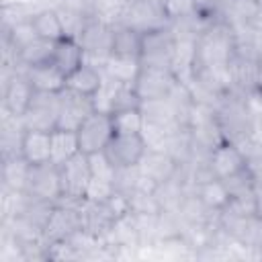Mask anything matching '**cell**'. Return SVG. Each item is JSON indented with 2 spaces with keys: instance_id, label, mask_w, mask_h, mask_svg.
<instances>
[{
  "instance_id": "obj_1",
  "label": "cell",
  "mask_w": 262,
  "mask_h": 262,
  "mask_svg": "<svg viewBox=\"0 0 262 262\" xmlns=\"http://www.w3.org/2000/svg\"><path fill=\"white\" fill-rule=\"evenodd\" d=\"M235 55V35L221 14L205 25L196 37V66L227 68Z\"/></svg>"
},
{
  "instance_id": "obj_2",
  "label": "cell",
  "mask_w": 262,
  "mask_h": 262,
  "mask_svg": "<svg viewBox=\"0 0 262 262\" xmlns=\"http://www.w3.org/2000/svg\"><path fill=\"white\" fill-rule=\"evenodd\" d=\"M215 119L223 133V139L229 143H242L252 135L256 117L246 104L244 94L227 92L215 106Z\"/></svg>"
},
{
  "instance_id": "obj_3",
  "label": "cell",
  "mask_w": 262,
  "mask_h": 262,
  "mask_svg": "<svg viewBox=\"0 0 262 262\" xmlns=\"http://www.w3.org/2000/svg\"><path fill=\"white\" fill-rule=\"evenodd\" d=\"M176 51V33L170 25L143 33V47H141V66L145 68H168L172 70Z\"/></svg>"
},
{
  "instance_id": "obj_4",
  "label": "cell",
  "mask_w": 262,
  "mask_h": 262,
  "mask_svg": "<svg viewBox=\"0 0 262 262\" xmlns=\"http://www.w3.org/2000/svg\"><path fill=\"white\" fill-rule=\"evenodd\" d=\"M113 25L111 20L104 18H92L86 23L82 29L78 41L84 49L86 61L104 68L106 59L111 57V47H113Z\"/></svg>"
},
{
  "instance_id": "obj_5",
  "label": "cell",
  "mask_w": 262,
  "mask_h": 262,
  "mask_svg": "<svg viewBox=\"0 0 262 262\" xmlns=\"http://www.w3.org/2000/svg\"><path fill=\"white\" fill-rule=\"evenodd\" d=\"M119 23L129 25L141 33L170 25L164 10V0H127L123 4Z\"/></svg>"
},
{
  "instance_id": "obj_6",
  "label": "cell",
  "mask_w": 262,
  "mask_h": 262,
  "mask_svg": "<svg viewBox=\"0 0 262 262\" xmlns=\"http://www.w3.org/2000/svg\"><path fill=\"white\" fill-rule=\"evenodd\" d=\"M78 135V143H80V151L82 154H100L104 151V147L108 145V141L115 135V127H113V119L106 113H90L84 123L78 127L76 131Z\"/></svg>"
},
{
  "instance_id": "obj_7",
  "label": "cell",
  "mask_w": 262,
  "mask_h": 262,
  "mask_svg": "<svg viewBox=\"0 0 262 262\" xmlns=\"http://www.w3.org/2000/svg\"><path fill=\"white\" fill-rule=\"evenodd\" d=\"M59 92H39L35 90L33 100L23 115V123L27 129H39V131H53L57 129L59 119Z\"/></svg>"
},
{
  "instance_id": "obj_8",
  "label": "cell",
  "mask_w": 262,
  "mask_h": 262,
  "mask_svg": "<svg viewBox=\"0 0 262 262\" xmlns=\"http://www.w3.org/2000/svg\"><path fill=\"white\" fill-rule=\"evenodd\" d=\"M25 192L29 196H35V199H41V201L57 203L61 199V194H63L59 168L55 164H51V162L49 164L31 166Z\"/></svg>"
},
{
  "instance_id": "obj_9",
  "label": "cell",
  "mask_w": 262,
  "mask_h": 262,
  "mask_svg": "<svg viewBox=\"0 0 262 262\" xmlns=\"http://www.w3.org/2000/svg\"><path fill=\"white\" fill-rule=\"evenodd\" d=\"M33 94H35V88L27 78L25 70L23 68L14 70L8 78L2 80V111L23 119V115L27 113L33 100Z\"/></svg>"
},
{
  "instance_id": "obj_10",
  "label": "cell",
  "mask_w": 262,
  "mask_h": 262,
  "mask_svg": "<svg viewBox=\"0 0 262 262\" xmlns=\"http://www.w3.org/2000/svg\"><path fill=\"white\" fill-rule=\"evenodd\" d=\"M145 151H147V145L141 133H115L108 145L104 147V156L113 162L115 168L139 166Z\"/></svg>"
},
{
  "instance_id": "obj_11",
  "label": "cell",
  "mask_w": 262,
  "mask_h": 262,
  "mask_svg": "<svg viewBox=\"0 0 262 262\" xmlns=\"http://www.w3.org/2000/svg\"><path fill=\"white\" fill-rule=\"evenodd\" d=\"M176 84H178V78H176V74L172 70L141 66V72H139L133 88H135V92L139 94V98L143 102V100L168 98Z\"/></svg>"
},
{
  "instance_id": "obj_12",
  "label": "cell",
  "mask_w": 262,
  "mask_h": 262,
  "mask_svg": "<svg viewBox=\"0 0 262 262\" xmlns=\"http://www.w3.org/2000/svg\"><path fill=\"white\" fill-rule=\"evenodd\" d=\"M59 168V176H61V188L63 194L61 196H76V199H84L86 188L92 180V170H90V158L88 154L78 151L74 158H70L68 162H63Z\"/></svg>"
},
{
  "instance_id": "obj_13",
  "label": "cell",
  "mask_w": 262,
  "mask_h": 262,
  "mask_svg": "<svg viewBox=\"0 0 262 262\" xmlns=\"http://www.w3.org/2000/svg\"><path fill=\"white\" fill-rule=\"evenodd\" d=\"M59 119H57V129H68V131H78V127L84 123V119L94 113V104L90 96L78 94L70 88H63L59 92Z\"/></svg>"
},
{
  "instance_id": "obj_14",
  "label": "cell",
  "mask_w": 262,
  "mask_h": 262,
  "mask_svg": "<svg viewBox=\"0 0 262 262\" xmlns=\"http://www.w3.org/2000/svg\"><path fill=\"white\" fill-rule=\"evenodd\" d=\"M180 164L164 149H147L139 162V172L147 176L154 184L168 182L178 176Z\"/></svg>"
},
{
  "instance_id": "obj_15",
  "label": "cell",
  "mask_w": 262,
  "mask_h": 262,
  "mask_svg": "<svg viewBox=\"0 0 262 262\" xmlns=\"http://www.w3.org/2000/svg\"><path fill=\"white\" fill-rule=\"evenodd\" d=\"M115 223H117V217L113 215L106 203L84 201L82 205V229L84 231H88L96 239H104L115 227Z\"/></svg>"
},
{
  "instance_id": "obj_16",
  "label": "cell",
  "mask_w": 262,
  "mask_h": 262,
  "mask_svg": "<svg viewBox=\"0 0 262 262\" xmlns=\"http://www.w3.org/2000/svg\"><path fill=\"white\" fill-rule=\"evenodd\" d=\"M209 164L217 178H227L246 168V156L235 143L223 141L209 154Z\"/></svg>"
},
{
  "instance_id": "obj_17",
  "label": "cell",
  "mask_w": 262,
  "mask_h": 262,
  "mask_svg": "<svg viewBox=\"0 0 262 262\" xmlns=\"http://www.w3.org/2000/svg\"><path fill=\"white\" fill-rule=\"evenodd\" d=\"M86 61V55H84V49L80 45L78 39L74 37H63L59 41H55V47H53V55H51V63L68 78L74 70H78L82 63Z\"/></svg>"
},
{
  "instance_id": "obj_18",
  "label": "cell",
  "mask_w": 262,
  "mask_h": 262,
  "mask_svg": "<svg viewBox=\"0 0 262 262\" xmlns=\"http://www.w3.org/2000/svg\"><path fill=\"white\" fill-rule=\"evenodd\" d=\"M20 156L31 164H49L51 162V131L27 129L23 135Z\"/></svg>"
},
{
  "instance_id": "obj_19",
  "label": "cell",
  "mask_w": 262,
  "mask_h": 262,
  "mask_svg": "<svg viewBox=\"0 0 262 262\" xmlns=\"http://www.w3.org/2000/svg\"><path fill=\"white\" fill-rule=\"evenodd\" d=\"M141 47H143V33L123 25V23H115L113 25V47H111V55H119V57H133L139 59L141 57Z\"/></svg>"
},
{
  "instance_id": "obj_20",
  "label": "cell",
  "mask_w": 262,
  "mask_h": 262,
  "mask_svg": "<svg viewBox=\"0 0 262 262\" xmlns=\"http://www.w3.org/2000/svg\"><path fill=\"white\" fill-rule=\"evenodd\" d=\"M102 80H104V70L100 66H94L90 61H84L78 70H74L66 78V88L92 98L96 94V90L100 88Z\"/></svg>"
},
{
  "instance_id": "obj_21",
  "label": "cell",
  "mask_w": 262,
  "mask_h": 262,
  "mask_svg": "<svg viewBox=\"0 0 262 262\" xmlns=\"http://www.w3.org/2000/svg\"><path fill=\"white\" fill-rule=\"evenodd\" d=\"M25 74L31 80L33 88L39 90V92H61L66 88V76L51 61L27 68Z\"/></svg>"
},
{
  "instance_id": "obj_22",
  "label": "cell",
  "mask_w": 262,
  "mask_h": 262,
  "mask_svg": "<svg viewBox=\"0 0 262 262\" xmlns=\"http://www.w3.org/2000/svg\"><path fill=\"white\" fill-rule=\"evenodd\" d=\"M141 115H143L145 123H149V125H158V127H164V129H170V131L180 127L176 111H174V106L168 98L143 100L141 102Z\"/></svg>"
},
{
  "instance_id": "obj_23",
  "label": "cell",
  "mask_w": 262,
  "mask_h": 262,
  "mask_svg": "<svg viewBox=\"0 0 262 262\" xmlns=\"http://www.w3.org/2000/svg\"><path fill=\"white\" fill-rule=\"evenodd\" d=\"M31 164L23 156L2 158V188L12 192H25Z\"/></svg>"
},
{
  "instance_id": "obj_24",
  "label": "cell",
  "mask_w": 262,
  "mask_h": 262,
  "mask_svg": "<svg viewBox=\"0 0 262 262\" xmlns=\"http://www.w3.org/2000/svg\"><path fill=\"white\" fill-rule=\"evenodd\" d=\"M80 151L78 135L76 131L68 129H53L51 131V164L61 166L70 158H74Z\"/></svg>"
},
{
  "instance_id": "obj_25",
  "label": "cell",
  "mask_w": 262,
  "mask_h": 262,
  "mask_svg": "<svg viewBox=\"0 0 262 262\" xmlns=\"http://www.w3.org/2000/svg\"><path fill=\"white\" fill-rule=\"evenodd\" d=\"M31 23H33V27H35V31H37V35H39L41 39L59 41V39L66 37L55 6H43V8H39V10L35 12V16H33Z\"/></svg>"
},
{
  "instance_id": "obj_26",
  "label": "cell",
  "mask_w": 262,
  "mask_h": 262,
  "mask_svg": "<svg viewBox=\"0 0 262 262\" xmlns=\"http://www.w3.org/2000/svg\"><path fill=\"white\" fill-rule=\"evenodd\" d=\"M53 47H55V41H47V39L37 37L35 41H31L29 45H25L18 51V66L23 70H27V68H33V66L49 63L51 55H53Z\"/></svg>"
},
{
  "instance_id": "obj_27",
  "label": "cell",
  "mask_w": 262,
  "mask_h": 262,
  "mask_svg": "<svg viewBox=\"0 0 262 262\" xmlns=\"http://www.w3.org/2000/svg\"><path fill=\"white\" fill-rule=\"evenodd\" d=\"M192 190H194V192L199 194V199H201L209 209H213V211L225 209L227 203H229V199H231V196H229V190H227V186H225V182H223L221 178H211V180H207V182L194 186Z\"/></svg>"
},
{
  "instance_id": "obj_28",
  "label": "cell",
  "mask_w": 262,
  "mask_h": 262,
  "mask_svg": "<svg viewBox=\"0 0 262 262\" xmlns=\"http://www.w3.org/2000/svg\"><path fill=\"white\" fill-rule=\"evenodd\" d=\"M111 78H115L121 84H135L139 72H141V61L133 57H119L111 55L102 68Z\"/></svg>"
},
{
  "instance_id": "obj_29",
  "label": "cell",
  "mask_w": 262,
  "mask_h": 262,
  "mask_svg": "<svg viewBox=\"0 0 262 262\" xmlns=\"http://www.w3.org/2000/svg\"><path fill=\"white\" fill-rule=\"evenodd\" d=\"M55 10H57V16H59V20H61V27H63L66 37L78 39L80 33H82V29L86 27V23H88L90 18H88L84 12L72 8V6L63 4V2H59V4L55 6Z\"/></svg>"
},
{
  "instance_id": "obj_30",
  "label": "cell",
  "mask_w": 262,
  "mask_h": 262,
  "mask_svg": "<svg viewBox=\"0 0 262 262\" xmlns=\"http://www.w3.org/2000/svg\"><path fill=\"white\" fill-rule=\"evenodd\" d=\"M115 133H141L145 119L141 115V108H127V111H117L111 115Z\"/></svg>"
},
{
  "instance_id": "obj_31",
  "label": "cell",
  "mask_w": 262,
  "mask_h": 262,
  "mask_svg": "<svg viewBox=\"0 0 262 262\" xmlns=\"http://www.w3.org/2000/svg\"><path fill=\"white\" fill-rule=\"evenodd\" d=\"M119 84H121V82H117L115 78H111V76L104 72V80H102L100 88L96 90V94L92 96L94 111H98V113H106V115L113 113V102H115V94H117Z\"/></svg>"
},
{
  "instance_id": "obj_32",
  "label": "cell",
  "mask_w": 262,
  "mask_h": 262,
  "mask_svg": "<svg viewBox=\"0 0 262 262\" xmlns=\"http://www.w3.org/2000/svg\"><path fill=\"white\" fill-rule=\"evenodd\" d=\"M229 190V196H242V194H252L256 192V184H254V178L248 170V166L227 178H221Z\"/></svg>"
},
{
  "instance_id": "obj_33",
  "label": "cell",
  "mask_w": 262,
  "mask_h": 262,
  "mask_svg": "<svg viewBox=\"0 0 262 262\" xmlns=\"http://www.w3.org/2000/svg\"><path fill=\"white\" fill-rule=\"evenodd\" d=\"M164 10H166L168 23L186 20V18L196 14V8H194L192 0H164Z\"/></svg>"
},
{
  "instance_id": "obj_34",
  "label": "cell",
  "mask_w": 262,
  "mask_h": 262,
  "mask_svg": "<svg viewBox=\"0 0 262 262\" xmlns=\"http://www.w3.org/2000/svg\"><path fill=\"white\" fill-rule=\"evenodd\" d=\"M127 108H141V98L135 92L133 84H119L117 94H115V102H113V113L127 111Z\"/></svg>"
},
{
  "instance_id": "obj_35",
  "label": "cell",
  "mask_w": 262,
  "mask_h": 262,
  "mask_svg": "<svg viewBox=\"0 0 262 262\" xmlns=\"http://www.w3.org/2000/svg\"><path fill=\"white\" fill-rule=\"evenodd\" d=\"M90 158V170H92V176L94 178H102V180H111L115 184V174H117V168L113 166V162L104 156V151L100 154H92L88 156Z\"/></svg>"
},
{
  "instance_id": "obj_36",
  "label": "cell",
  "mask_w": 262,
  "mask_h": 262,
  "mask_svg": "<svg viewBox=\"0 0 262 262\" xmlns=\"http://www.w3.org/2000/svg\"><path fill=\"white\" fill-rule=\"evenodd\" d=\"M115 190V184L111 180H102V178H94L90 180L88 188H86V194L84 199L86 201H92V203H104Z\"/></svg>"
},
{
  "instance_id": "obj_37",
  "label": "cell",
  "mask_w": 262,
  "mask_h": 262,
  "mask_svg": "<svg viewBox=\"0 0 262 262\" xmlns=\"http://www.w3.org/2000/svg\"><path fill=\"white\" fill-rule=\"evenodd\" d=\"M192 2H194V8H196V14L205 20H213L221 14L223 0H192Z\"/></svg>"
},
{
  "instance_id": "obj_38",
  "label": "cell",
  "mask_w": 262,
  "mask_h": 262,
  "mask_svg": "<svg viewBox=\"0 0 262 262\" xmlns=\"http://www.w3.org/2000/svg\"><path fill=\"white\" fill-rule=\"evenodd\" d=\"M260 147H262V117L260 119H256V123H254V129H252V135H250Z\"/></svg>"
},
{
  "instance_id": "obj_39",
  "label": "cell",
  "mask_w": 262,
  "mask_h": 262,
  "mask_svg": "<svg viewBox=\"0 0 262 262\" xmlns=\"http://www.w3.org/2000/svg\"><path fill=\"white\" fill-rule=\"evenodd\" d=\"M256 59H258V66H260V70H262V43H260V47H258V55H256Z\"/></svg>"
},
{
  "instance_id": "obj_40",
  "label": "cell",
  "mask_w": 262,
  "mask_h": 262,
  "mask_svg": "<svg viewBox=\"0 0 262 262\" xmlns=\"http://www.w3.org/2000/svg\"><path fill=\"white\" fill-rule=\"evenodd\" d=\"M260 92H262V70H260V74H258V86H256Z\"/></svg>"
},
{
  "instance_id": "obj_41",
  "label": "cell",
  "mask_w": 262,
  "mask_h": 262,
  "mask_svg": "<svg viewBox=\"0 0 262 262\" xmlns=\"http://www.w3.org/2000/svg\"><path fill=\"white\" fill-rule=\"evenodd\" d=\"M256 2H258V4H262V0H256Z\"/></svg>"
},
{
  "instance_id": "obj_42",
  "label": "cell",
  "mask_w": 262,
  "mask_h": 262,
  "mask_svg": "<svg viewBox=\"0 0 262 262\" xmlns=\"http://www.w3.org/2000/svg\"><path fill=\"white\" fill-rule=\"evenodd\" d=\"M223 2H227V0H223Z\"/></svg>"
},
{
  "instance_id": "obj_43",
  "label": "cell",
  "mask_w": 262,
  "mask_h": 262,
  "mask_svg": "<svg viewBox=\"0 0 262 262\" xmlns=\"http://www.w3.org/2000/svg\"><path fill=\"white\" fill-rule=\"evenodd\" d=\"M125 2H127V0H125Z\"/></svg>"
}]
</instances>
